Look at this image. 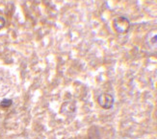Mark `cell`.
<instances>
[{
    "label": "cell",
    "instance_id": "1",
    "mask_svg": "<svg viewBox=\"0 0 157 139\" xmlns=\"http://www.w3.org/2000/svg\"><path fill=\"white\" fill-rule=\"evenodd\" d=\"M145 43L149 52L157 54V30L148 32L145 39Z\"/></svg>",
    "mask_w": 157,
    "mask_h": 139
},
{
    "label": "cell",
    "instance_id": "2",
    "mask_svg": "<svg viewBox=\"0 0 157 139\" xmlns=\"http://www.w3.org/2000/svg\"><path fill=\"white\" fill-rule=\"evenodd\" d=\"M115 30L120 34H125L130 27V21L124 16H119L114 20Z\"/></svg>",
    "mask_w": 157,
    "mask_h": 139
},
{
    "label": "cell",
    "instance_id": "3",
    "mask_svg": "<svg viewBox=\"0 0 157 139\" xmlns=\"http://www.w3.org/2000/svg\"><path fill=\"white\" fill-rule=\"evenodd\" d=\"M114 97L109 93H102L98 96V105L104 109H110L114 106Z\"/></svg>",
    "mask_w": 157,
    "mask_h": 139
},
{
    "label": "cell",
    "instance_id": "4",
    "mask_svg": "<svg viewBox=\"0 0 157 139\" xmlns=\"http://www.w3.org/2000/svg\"><path fill=\"white\" fill-rule=\"evenodd\" d=\"M12 104H13L12 100H10V99H4V100L1 101V103H0V107L4 108H10L12 106Z\"/></svg>",
    "mask_w": 157,
    "mask_h": 139
},
{
    "label": "cell",
    "instance_id": "5",
    "mask_svg": "<svg viewBox=\"0 0 157 139\" xmlns=\"http://www.w3.org/2000/svg\"><path fill=\"white\" fill-rule=\"evenodd\" d=\"M4 24H5V20L2 17H0V29L4 26Z\"/></svg>",
    "mask_w": 157,
    "mask_h": 139
}]
</instances>
